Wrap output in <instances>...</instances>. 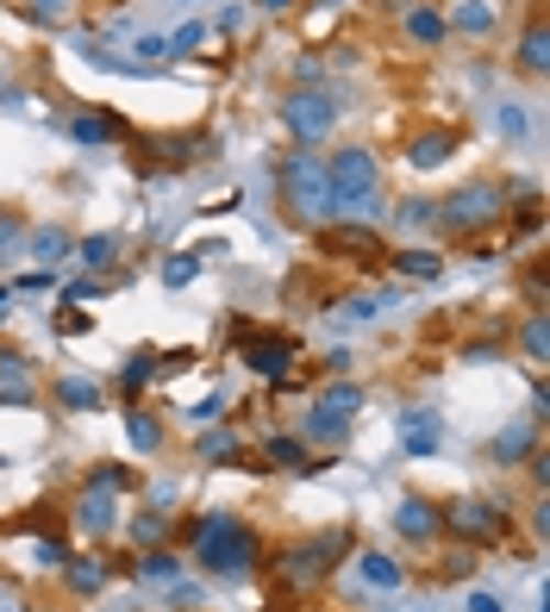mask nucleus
<instances>
[{
  "instance_id": "f257e3e1",
  "label": "nucleus",
  "mask_w": 550,
  "mask_h": 612,
  "mask_svg": "<svg viewBox=\"0 0 550 612\" xmlns=\"http://www.w3.org/2000/svg\"><path fill=\"white\" fill-rule=\"evenodd\" d=\"M188 537H195V556L207 575H244L263 562V537H256V525H244L238 513H207L188 525Z\"/></svg>"
},
{
  "instance_id": "f03ea898",
  "label": "nucleus",
  "mask_w": 550,
  "mask_h": 612,
  "mask_svg": "<svg viewBox=\"0 0 550 612\" xmlns=\"http://www.w3.org/2000/svg\"><path fill=\"white\" fill-rule=\"evenodd\" d=\"M507 200H513L507 182L475 175V182H463L451 200H438V219H432V226L444 231V238H482V231H494L501 219H507Z\"/></svg>"
},
{
  "instance_id": "7ed1b4c3",
  "label": "nucleus",
  "mask_w": 550,
  "mask_h": 612,
  "mask_svg": "<svg viewBox=\"0 0 550 612\" xmlns=\"http://www.w3.org/2000/svg\"><path fill=\"white\" fill-rule=\"evenodd\" d=\"M438 532H451L457 544H475V550H488V544H507L513 513L501 506V500L463 494V500H444V506H438Z\"/></svg>"
},
{
  "instance_id": "20e7f679",
  "label": "nucleus",
  "mask_w": 550,
  "mask_h": 612,
  "mask_svg": "<svg viewBox=\"0 0 550 612\" xmlns=\"http://www.w3.org/2000/svg\"><path fill=\"white\" fill-rule=\"evenodd\" d=\"M326 182H332V207L338 212H375V188H382V163L363 144L326 156Z\"/></svg>"
},
{
  "instance_id": "39448f33",
  "label": "nucleus",
  "mask_w": 550,
  "mask_h": 612,
  "mask_svg": "<svg viewBox=\"0 0 550 612\" xmlns=\"http://www.w3.org/2000/svg\"><path fill=\"white\" fill-rule=\"evenodd\" d=\"M282 200H288V212H295L300 226L314 219V226H326V212H332V182H326V163H314V156L300 151L282 163Z\"/></svg>"
},
{
  "instance_id": "423d86ee",
  "label": "nucleus",
  "mask_w": 550,
  "mask_h": 612,
  "mask_svg": "<svg viewBox=\"0 0 550 612\" xmlns=\"http://www.w3.org/2000/svg\"><path fill=\"white\" fill-rule=\"evenodd\" d=\"M344 550H351V532L307 537V544H295V550L282 556V581H288V588H314V581H326V575L338 569V556Z\"/></svg>"
},
{
  "instance_id": "0eeeda50",
  "label": "nucleus",
  "mask_w": 550,
  "mask_h": 612,
  "mask_svg": "<svg viewBox=\"0 0 550 612\" xmlns=\"http://www.w3.org/2000/svg\"><path fill=\"white\" fill-rule=\"evenodd\" d=\"M238 357L263 375V382H282L288 363H295V338L288 331H263V326H244L238 319Z\"/></svg>"
},
{
  "instance_id": "6e6552de",
  "label": "nucleus",
  "mask_w": 550,
  "mask_h": 612,
  "mask_svg": "<svg viewBox=\"0 0 550 612\" xmlns=\"http://www.w3.org/2000/svg\"><path fill=\"white\" fill-rule=\"evenodd\" d=\"M282 125H288V138L307 151V144H319V138L338 125V107H332L326 95H314V88H307V95L295 88V95L282 100Z\"/></svg>"
},
{
  "instance_id": "1a4fd4ad",
  "label": "nucleus",
  "mask_w": 550,
  "mask_h": 612,
  "mask_svg": "<svg viewBox=\"0 0 550 612\" xmlns=\"http://www.w3.org/2000/svg\"><path fill=\"white\" fill-rule=\"evenodd\" d=\"M314 244L326 250V256H338V263H363V269H375L388 256V244H382L375 226H319Z\"/></svg>"
},
{
  "instance_id": "9d476101",
  "label": "nucleus",
  "mask_w": 550,
  "mask_h": 612,
  "mask_svg": "<svg viewBox=\"0 0 550 612\" xmlns=\"http://www.w3.org/2000/svg\"><path fill=\"white\" fill-rule=\"evenodd\" d=\"M188 363H195V350H132V363L119 369V387L138 401L144 387H157V382H169V375H182Z\"/></svg>"
},
{
  "instance_id": "9b49d317",
  "label": "nucleus",
  "mask_w": 550,
  "mask_h": 612,
  "mask_svg": "<svg viewBox=\"0 0 550 612\" xmlns=\"http://www.w3.org/2000/svg\"><path fill=\"white\" fill-rule=\"evenodd\" d=\"M400 450L419 457V462L444 450V419H438V406H407V413H400Z\"/></svg>"
},
{
  "instance_id": "f8f14e48",
  "label": "nucleus",
  "mask_w": 550,
  "mask_h": 612,
  "mask_svg": "<svg viewBox=\"0 0 550 612\" xmlns=\"http://www.w3.org/2000/svg\"><path fill=\"white\" fill-rule=\"evenodd\" d=\"M457 151H463V132H457V125H419V132L407 138V163H413V170H444Z\"/></svg>"
},
{
  "instance_id": "ddd939ff",
  "label": "nucleus",
  "mask_w": 550,
  "mask_h": 612,
  "mask_svg": "<svg viewBox=\"0 0 550 612\" xmlns=\"http://www.w3.org/2000/svg\"><path fill=\"white\" fill-rule=\"evenodd\" d=\"M69 518H76V532H88L95 544H107L119 525V494H100V488H81L76 506H69Z\"/></svg>"
},
{
  "instance_id": "4468645a",
  "label": "nucleus",
  "mask_w": 550,
  "mask_h": 612,
  "mask_svg": "<svg viewBox=\"0 0 550 612\" xmlns=\"http://www.w3.org/2000/svg\"><path fill=\"white\" fill-rule=\"evenodd\" d=\"M531 450H538V419H513L488 438V462H501V469H519Z\"/></svg>"
},
{
  "instance_id": "2eb2a0df",
  "label": "nucleus",
  "mask_w": 550,
  "mask_h": 612,
  "mask_svg": "<svg viewBox=\"0 0 550 612\" xmlns=\"http://www.w3.org/2000/svg\"><path fill=\"white\" fill-rule=\"evenodd\" d=\"M513 63H519V76L544 81V69H550V32H544V7H531V20H526V32H519V51H513Z\"/></svg>"
},
{
  "instance_id": "dca6fc26",
  "label": "nucleus",
  "mask_w": 550,
  "mask_h": 612,
  "mask_svg": "<svg viewBox=\"0 0 550 612\" xmlns=\"http://www.w3.org/2000/svg\"><path fill=\"white\" fill-rule=\"evenodd\" d=\"M63 132L76 138V144H113V138H132V119L95 107V113H76L69 125H63Z\"/></svg>"
},
{
  "instance_id": "f3484780",
  "label": "nucleus",
  "mask_w": 550,
  "mask_h": 612,
  "mask_svg": "<svg viewBox=\"0 0 550 612\" xmlns=\"http://www.w3.org/2000/svg\"><path fill=\"white\" fill-rule=\"evenodd\" d=\"M144 151L163 156V170H188V163H200V156H213V138L207 132H176V138H151Z\"/></svg>"
},
{
  "instance_id": "a211bd4d",
  "label": "nucleus",
  "mask_w": 550,
  "mask_h": 612,
  "mask_svg": "<svg viewBox=\"0 0 550 612\" xmlns=\"http://www.w3.org/2000/svg\"><path fill=\"white\" fill-rule=\"evenodd\" d=\"M394 532L407 537V544H432L438 537V506L426 494H407L400 506H394Z\"/></svg>"
},
{
  "instance_id": "6ab92c4d",
  "label": "nucleus",
  "mask_w": 550,
  "mask_h": 612,
  "mask_svg": "<svg viewBox=\"0 0 550 612\" xmlns=\"http://www.w3.org/2000/svg\"><path fill=\"white\" fill-rule=\"evenodd\" d=\"M32 406L38 401V382H32V363H25L20 350H0V406Z\"/></svg>"
},
{
  "instance_id": "aec40b11",
  "label": "nucleus",
  "mask_w": 550,
  "mask_h": 612,
  "mask_svg": "<svg viewBox=\"0 0 550 612\" xmlns=\"http://www.w3.org/2000/svg\"><path fill=\"white\" fill-rule=\"evenodd\" d=\"M351 425L356 419H344V413H332L326 401H314L307 406V419H300V444H344L351 438Z\"/></svg>"
},
{
  "instance_id": "412c9836",
  "label": "nucleus",
  "mask_w": 550,
  "mask_h": 612,
  "mask_svg": "<svg viewBox=\"0 0 550 612\" xmlns=\"http://www.w3.org/2000/svg\"><path fill=\"white\" fill-rule=\"evenodd\" d=\"M263 457L275 462V469H295V476H319L326 469V457H307V444L288 438V431H275V438H263Z\"/></svg>"
},
{
  "instance_id": "4be33fe9",
  "label": "nucleus",
  "mask_w": 550,
  "mask_h": 612,
  "mask_svg": "<svg viewBox=\"0 0 550 612\" xmlns=\"http://www.w3.org/2000/svg\"><path fill=\"white\" fill-rule=\"evenodd\" d=\"M63 588L81 593V600L100 593L107 588V556H69V562H63Z\"/></svg>"
},
{
  "instance_id": "5701e85b",
  "label": "nucleus",
  "mask_w": 550,
  "mask_h": 612,
  "mask_svg": "<svg viewBox=\"0 0 550 612\" xmlns=\"http://www.w3.org/2000/svg\"><path fill=\"white\" fill-rule=\"evenodd\" d=\"M207 256H226V244H195V250H176L169 263H163V287H188L200 275V263Z\"/></svg>"
},
{
  "instance_id": "b1692460",
  "label": "nucleus",
  "mask_w": 550,
  "mask_h": 612,
  "mask_svg": "<svg viewBox=\"0 0 550 612\" xmlns=\"http://www.w3.org/2000/svg\"><path fill=\"white\" fill-rule=\"evenodd\" d=\"M100 401H107V387H100L95 375H57V406H69V413H95Z\"/></svg>"
},
{
  "instance_id": "393cba45",
  "label": "nucleus",
  "mask_w": 550,
  "mask_h": 612,
  "mask_svg": "<svg viewBox=\"0 0 550 612\" xmlns=\"http://www.w3.org/2000/svg\"><path fill=\"white\" fill-rule=\"evenodd\" d=\"M356 575H363V581H370V588H400V581H407V569H400V562H394L388 550H356Z\"/></svg>"
},
{
  "instance_id": "a878e982",
  "label": "nucleus",
  "mask_w": 550,
  "mask_h": 612,
  "mask_svg": "<svg viewBox=\"0 0 550 612\" xmlns=\"http://www.w3.org/2000/svg\"><path fill=\"white\" fill-rule=\"evenodd\" d=\"M394 275H400V282H438V275H444V256H438V250H394Z\"/></svg>"
},
{
  "instance_id": "bb28decb",
  "label": "nucleus",
  "mask_w": 550,
  "mask_h": 612,
  "mask_svg": "<svg viewBox=\"0 0 550 612\" xmlns=\"http://www.w3.org/2000/svg\"><path fill=\"white\" fill-rule=\"evenodd\" d=\"M444 25H457L463 39H488L494 25H501V13H494L488 0H463V7H451V20Z\"/></svg>"
},
{
  "instance_id": "cd10ccee",
  "label": "nucleus",
  "mask_w": 550,
  "mask_h": 612,
  "mask_svg": "<svg viewBox=\"0 0 550 612\" xmlns=\"http://www.w3.org/2000/svg\"><path fill=\"white\" fill-rule=\"evenodd\" d=\"M400 20H407V39H413V44H444V39H451V25H444V13H438V7H419V0H413Z\"/></svg>"
},
{
  "instance_id": "c85d7f7f",
  "label": "nucleus",
  "mask_w": 550,
  "mask_h": 612,
  "mask_svg": "<svg viewBox=\"0 0 550 612\" xmlns=\"http://www.w3.org/2000/svg\"><path fill=\"white\" fill-rule=\"evenodd\" d=\"M125 438H132V450L157 457L163 450V419L157 413H144V406H125Z\"/></svg>"
},
{
  "instance_id": "c756f323",
  "label": "nucleus",
  "mask_w": 550,
  "mask_h": 612,
  "mask_svg": "<svg viewBox=\"0 0 550 612\" xmlns=\"http://www.w3.org/2000/svg\"><path fill=\"white\" fill-rule=\"evenodd\" d=\"M519 350H526L531 369L550 363V313H526V326H519Z\"/></svg>"
},
{
  "instance_id": "7c9ffc66",
  "label": "nucleus",
  "mask_w": 550,
  "mask_h": 612,
  "mask_svg": "<svg viewBox=\"0 0 550 612\" xmlns=\"http://www.w3.org/2000/svg\"><path fill=\"white\" fill-rule=\"evenodd\" d=\"M195 457H200V462H232V457H238V431H226V425H207V431H200V444H195Z\"/></svg>"
},
{
  "instance_id": "2f4dec72",
  "label": "nucleus",
  "mask_w": 550,
  "mask_h": 612,
  "mask_svg": "<svg viewBox=\"0 0 550 612\" xmlns=\"http://www.w3.org/2000/svg\"><path fill=\"white\" fill-rule=\"evenodd\" d=\"M119 250H125V244H119L113 231H95V238H81V244H76V256H81L88 269H113Z\"/></svg>"
},
{
  "instance_id": "473e14b6",
  "label": "nucleus",
  "mask_w": 550,
  "mask_h": 612,
  "mask_svg": "<svg viewBox=\"0 0 550 612\" xmlns=\"http://www.w3.org/2000/svg\"><path fill=\"white\" fill-rule=\"evenodd\" d=\"M319 401L332 406V413H344V419H356V413H363V387H356V382H344V375H338V382L326 387Z\"/></svg>"
},
{
  "instance_id": "72a5a7b5",
  "label": "nucleus",
  "mask_w": 550,
  "mask_h": 612,
  "mask_svg": "<svg viewBox=\"0 0 550 612\" xmlns=\"http://www.w3.org/2000/svg\"><path fill=\"white\" fill-rule=\"evenodd\" d=\"M138 575H144V581H176L182 562L169 550H138Z\"/></svg>"
},
{
  "instance_id": "f704fd0d",
  "label": "nucleus",
  "mask_w": 550,
  "mask_h": 612,
  "mask_svg": "<svg viewBox=\"0 0 550 612\" xmlns=\"http://www.w3.org/2000/svg\"><path fill=\"white\" fill-rule=\"evenodd\" d=\"M88 488H100V494H125V488H132V469H125V462H100V469H88Z\"/></svg>"
},
{
  "instance_id": "c9c22d12",
  "label": "nucleus",
  "mask_w": 550,
  "mask_h": 612,
  "mask_svg": "<svg viewBox=\"0 0 550 612\" xmlns=\"http://www.w3.org/2000/svg\"><path fill=\"white\" fill-rule=\"evenodd\" d=\"M163 532H169V518H163V513H138V518H132L138 550H157V544H163Z\"/></svg>"
},
{
  "instance_id": "e433bc0d",
  "label": "nucleus",
  "mask_w": 550,
  "mask_h": 612,
  "mask_svg": "<svg viewBox=\"0 0 550 612\" xmlns=\"http://www.w3.org/2000/svg\"><path fill=\"white\" fill-rule=\"evenodd\" d=\"M69 231H38V238H32V256H38V263H63V256H69Z\"/></svg>"
},
{
  "instance_id": "4c0bfd02",
  "label": "nucleus",
  "mask_w": 550,
  "mask_h": 612,
  "mask_svg": "<svg viewBox=\"0 0 550 612\" xmlns=\"http://www.w3.org/2000/svg\"><path fill=\"white\" fill-rule=\"evenodd\" d=\"M69 7H76V0H25V20L32 25H63L69 20Z\"/></svg>"
},
{
  "instance_id": "58836bf2",
  "label": "nucleus",
  "mask_w": 550,
  "mask_h": 612,
  "mask_svg": "<svg viewBox=\"0 0 550 612\" xmlns=\"http://www.w3.org/2000/svg\"><path fill=\"white\" fill-rule=\"evenodd\" d=\"M394 219H400V231H407V226H432V219H438V200H400V212H394Z\"/></svg>"
},
{
  "instance_id": "ea45409f",
  "label": "nucleus",
  "mask_w": 550,
  "mask_h": 612,
  "mask_svg": "<svg viewBox=\"0 0 550 612\" xmlns=\"http://www.w3.org/2000/svg\"><path fill=\"white\" fill-rule=\"evenodd\" d=\"M513 226H519V231L544 226V200H538V188H526V200H519V212H513Z\"/></svg>"
},
{
  "instance_id": "a19ab883",
  "label": "nucleus",
  "mask_w": 550,
  "mask_h": 612,
  "mask_svg": "<svg viewBox=\"0 0 550 612\" xmlns=\"http://www.w3.org/2000/svg\"><path fill=\"white\" fill-rule=\"evenodd\" d=\"M188 419H195V425H219V419H226V394H207V401H195V406H188Z\"/></svg>"
},
{
  "instance_id": "79ce46f5",
  "label": "nucleus",
  "mask_w": 550,
  "mask_h": 612,
  "mask_svg": "<svg viewBox=\"0 0 550 612\" xmlns=\"http://www.w3.org/2000/svg\"><path fill=\"white\" fill-rule=\"evenodd\" d=\"M44 562V569H63V562H69V544H63V537H38V550H32Z\"/></svg>"
},
{
  "instance_id": "37998d69",
  "label": "nucleus",
  "mask_w": 550,
  "mask_h": 612,
  "mask_svg": "<svg viewBox=\"0 0 550 612\" xmlns=\"http://www.w3.org/2000/svg\"><path fill=\"white\" fill-rule=\"evenodd\" d=\"M526 306H531V313H544V263L526 269Z\"/></svg>"
},
{
  "instance_id": "c03bdc74",
  "label": "nucleus",
  "mask_w": 550,
  "mask_h": 612,
  "mask_svg": "<svg viewBox=\"0 0 550 612\" xmlns=\"http://www.w3.org/2000/svg\"><path fill=\"white\" fill-rule=\"evenodd\" d=\"M200 44H207V25H182V32H176V39H169V51H200Z\"/></svg>"
},
{
  "instance_id": "a18cd8bd",
  "label": "nucleus",
  "mask_w": 550,
  "mask_h": 612,
  "mask_svg": "<svg viewBox=\"0 0 550 612\" xmlns=\"http://www.w3.org/2000/svg\"><path fill=\"white\" fill-rule=\"evenodd\" d=\"M51 326H57L63 338H81V331L95 326V319H88V313H63V319H51Z\"/></svg>"
},
{
  "instance_id": "49530a36",
  "label": "nucleus",
  "mask_w": 550,
  "mask_h": 612,
  "mask_svg": "<svg viewBox=\"0 0 550 612\" xmlns=\"http://www.w3.org/2000/svg\"><path fill=\"white\" fill-rule=\"evenodd\" d=\"M20 238H25V226L13 219V212H0V250H13Z\"/></svg>"
},
{
  "instance_id": "de8ad7c7",
  "label": "nucleus",
  "mask_w": 550,
  "mask_h": 612,
  "mask_svg": "<svg viewBox=\"0 0 550 612\" xmlns=\"http://www.w3.org/2000/svg\"><path fill=\"white\" fill-rule=\"evenodd\" d=\"M501 132H507V138H526V113H519V107H501Z\"/></svg>"
},
{
  "instance_id": "09e8293b",
  "label": "nucleus",
  "mask_w": 550,
  "mask_h": 612,
  "mask_svg": "<svg viewBox=\"0 0 550 612\" xmlns=\"http://www.w3.org/2000/svg\"><path fill=\"white\" fill-rule=\"evenodd\" d=\"M444 575H451V581H470V575H475V556H451V562H444Z\"/></svg>"
},
{
  "instance_id": "8fccbe9b",
  "label": "nucleus",
  "mask_w": 550,
  "mask_h": 612,
  "mask_svg": "<svg viewBox=\"0 0 550 612\" xmlns=\"http://www.w3.org/2000/svg\"><path fill=\"white\" fill-rule=\"evenodd\" d=\"M138 57H169V39H138Z\"/></svg>"
},
{
  "instance_id": "3c124183",
  "label": "nucleus",
  "mask_w": 550,
  "mask_h": 612,
  "mask_svg": "<svg viewBox=\"0 0 550 612\" xmlns=\"http://www.w3.org/2000/svg\"><path fill=\"white\" fill-rule=\"evenodd\" d=\"M470 612H507V606H501L494 593H470Z\"/></svg>"
},
{
  "instance_id": "603ef678",
  "label": "nucleus",
  "mask_w": 550,
  "mask_h": 612,
  "mask_svg": "<svg viewBox=\"0 0 550 612\" xmlns=\"http://www.w3.org/2000/svg\"><path fill=\"white\" fill-rule=\"evenodd\" d=\"M370 7H382V13H407L413 0H370Z\"/></svg>"
},
{
  "instance_id": "864d4df0",
  "label": "nucleus",
  "mask_w": 550,
  "mask_h": 612,
  "mask_svg": "<svg viewBox=\"0 0 550 612\" xmlns=\"http://www.w3.org/2000/svg\"><path fill=\"white\" fill-rule=\"evenodd\" d=\"M256 7H263V13H288V7H295V0H256Z\"/></svg>"
},
{
  "instance_id": "5fc2aeb1",
  "label": "nucleus",
  "mask_w": 550,
  "mask_h": 612,
  "mask_svg": "<svg viewBox=\"0 0 550 612\" xmlns=\"http://www.w3.org/2000/svg\"><path fill=\"white\" fill-rule=\"evenodd\" d=\"M307 7H338V0H307Z\"/></svg>"
}]
</instances>
